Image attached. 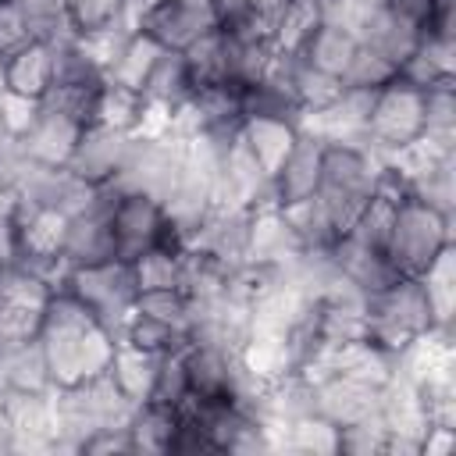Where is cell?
<instances>
[{"label":"cell","mask_w":456,"mask_h":456,"mask_svg":"<svg viewBox=\"0 0 456 456\" xmlns=\"http://www.w3.org/2000/svg\"><path fill=\"white\" fill-rule=\"evenodd\" d=\"M68 292L78 296L96 314V324H103L114 342H121L125 324L135 314V296H139L128 260L114 256V260H103V264L75 267L71 281H68Z\"/></svg>","instance_id":"obj_1"},{"label":"cell","mask_w":456,"mask_h":456,"mask_svg":"<svg viewBox=\"0 0 456 456\" xmlns=\"http://www.w3.org/2000/svg\"><path fill=\"white\" fill-rule=\"evenodd\" d=\"M449 242H452L449 217L410 196L395 207V224H392L385 256L399 278H417L435 260V253Z\"/></svg>","instance_id":"obj_2"},{"label":"cell","mask_w":456,"mask_h":456,"mask_svg":"<svg viewBox=\"0 0 456 456\" xmlns=\"http://www.w3.org/2000/svg\"><path fill=\"white\" fill-rule=\"evenodd\" d=\"M367 128L385 146H399V142L417 139L424 128V89H417L395 75L388 86L378 89Z\"/></svg>","instance_id":"obj_3"},{"label":"cell","mask_w":456,"mask_h":456,"mask_svg":"<svg viewBox=\"0 0 456 456\" xmlns=\"http://www.w3.org/2000/svg\"><path fill=\"white\" fill-rule=\"evenodd\" d=\"M217 25V14L210 4H189V0H164L157 4L146 18L142 28L150 39H157L164 50H185L189 43H196L200 36H207Z\"/></svg>","instance_id":"obj_4"},{"label":"cell","mask_w":456,"mask_h":456,"mask_svg":"<svg viewBox=\"0 0 456 456\" xmlns=\"http://www.w3.org/2000/svg\"><path fill=\"white\" fill-rule=\"evenodd\" d=\"M114 242H118V256L121 260H135L153 246H164V214L160 203H153L150 196L135 192V196H121L114 217Z\"/></svg>","instance_id":"obj_5"},{"label":"cell","mask_w":456,"mask_h":456,"mask_svg":"<svg viewBox=\"0 0 456 456\" xmlns=\"http://www.w3.org/2000/svg\"><path fill=\"white\" fill-rule=\"evenodd\" d=\"M125 142H128V132L107 128V125H86L78 142H75V153H71V160L64 167L71 175L100 185L118 171V164L125 157Z\"/></svg>","instance_id":"obj_6"},{"label":"cell","mask_w":456,"mask_h":456,"mask_svg":"<svg viewBox=\"0 0 456 456\" xmlns=\"http://www.w3.org/2000/svg\"><path fill=\"white\" fill-rule=\"evenodd\" d=\"M78 135H82L78 121H71L68 114L50 110V107L39 103V114H36L32 128L25 135H18V139H21V146H25V153L32 160H39L46 167H64L71 160V153H75Z\"/></svg>","instance_id":"obj_7"},{"label":"cell","mask_w":456,"mask_h":456,"mask_svg":"<svg viewBox=\"0 0 456 456\" xmlns=\"http://www.w3.org/2000/svg\"><path fill=\"white\" fill-rule=\"evenodd\" d=\"M374 410H378V388H370L363 381H353L346 374H331L328 381L314 385V413H321L335 428L356 424Z\"/></svg>","instance_id":"obj_8"},{"label":"cell","mask_w":456,"mask_h":456,"mask_svg":"<svg viewBox=\"0 0 456 456\" xmlns=\"http://www.w3.org/2000/svg\"><path fill=\"white\" fill-rule=\"evenodd\" d=\"M321 153H324V142H317L310 135H296L289 157L281 160V167L274 175V189H278V200L281 203L306 200V196L317 192V182H321Z\"/></svg>","instance_id":"obj_9"},{"label":"cell","mask_w":456,"mask_h":456,"mask_svg":"<svg viewBox=\"0 0 456 456\" xmlns=\"http://www.w3.org/2000/svg\"><path fill=\"white\" fill-rule=\"evenodd\" d=\"M249 246H246V260H256V264H289L303 246L299 239L292 235V228L285 224L281 210H249Z\"/></svg>","instance_id":"obj_10"},{"label":"cell","mask_w":456,"mask_h":456,"mask_svg":"<svg viewBox=\"0 0 456 456\" xmlns=\"http://www.w3.org/2000/svg\"><path fill=\"white\" fill-rule=\"evenodd\" d=\"M160 356H164V353H150V349H139V346H132V342H118L107 374L114 378V385H118L135 406H142V403H150V395H153V381H157Z\"/></svg>","instance_id":"obj_11"},{"label":"cell","mask_w":456,"mask_h":456,"mask_svg":"<svg viewBox=\"0 0 456 456\" xmlns=\"http://www.w3.org/2000/svg\"><path fill=\"white\" fill-rule=\"evenodd\" d=\"M64 256L75 267L86 264H103L118 256V242H114V228L110 217H96V214H78L68 221V235H64Z\"/></svg>","instance_id":"obj_12"},{"label":"cell","mask_w":456,"mask_h":456,"mask_svg":"<svg viewBox=\"0 0 456 456\" xmlns=\"http://www.w3.org/2000/svg\"><path fill=\"white\" fill-rule=\"evenodd\" d=\"M242 135L267 178L278 175L281 160L289 157V150L296 142V128L281 118H242Z\"/></svg>","instance_id":"obj_13"},{"label":"cell","mask_w":456,"mask_h":456,"mask_svg":"<svg viewBox=\"0 0 456 456\" xmlns=\"http://www.w3.org/2000/svg\"><path fill=\"white\" fill-rule=\"evenodd\" d=\"M53 86V50L46 43H25L21 50L7 53V89L25 96H43Z\"/></svg>","instance_id":"obj_14"},{"label":"cell","mask_w":456,"mask_h":456,"mask_svg":"<svg viewBox=\"0 0 456 456\" xmlns=\"http://www.w3.org/2000/svg\"><path fill=\"white\" fill-rule=\"evenodd\" d=\"M239 360L253 378L267 385L296 370V353H292L289 335H249L239 349Z\"/></svg>","instance_id":"obj_15"},{"label":"cell","mask_w":456,"mask_h":456,"mask_svg":"<svg viewBox=\"0 0 456 456\" xmlns=\"http://www.w3.org/2000/svg\"><path fill=\"white\" fill-rule=\"evenodd\" d=\"M68 214L53 210V207H39L28 217L14 221L18 228V253L28 256H53L64 253V235H68Z\"/></svg>","instance_id":"obj_16"},{"label":"cell","mask_w":456,"mask_h":456,"mask_svg":"<svg viewBox=\"0 0 456 456\" xmlns=\"http://www.w3.org/2000/svg\"><path fill=\"white\" fill-rule=\"evenodd\" d=\"M0 374H4L7 388H21V392H46V388H53L50 363H46V353H43L39 338L0 353Z\"/></svg>","instance_id":"obj_17"},{"label":"cell","mask_w":456,"mask_h":456,"mask_svg":"<svg viewBox=\"0 0 456 456\" xmlns=\"http://www.w3.org/2000/svg\"><path fill=\"white\" fill-rule=\"evenodd\" d=\"M356 46H360V43H356L349 32H342L338 25L321 21V25L310 32V39L299 46V57H303L306 64H314V68H321V71L342 78V71H346V64L353 61Z\"/></svg>","instance_id":"obj_18"},{"label":"cell","mask_w":456,"mask_h":456,"mask_svg":"<svg viewBox=\"0 0 456 456\" xmlns=\"http://www.w3.org/2000/svg\"><path fill=\"white\" fill-rule=\"evenodd\" d=\"M278 210H281L285 224L292 228V235L299 239V246H335L338 232H335V224H331V217H328L324 203L317 200V192H314V196H306V200L281 203Z\"/></svg>","instance_id":"obj_19"},{"label":"cell","mask_w":456,"mask_h":456,"mask_svg":"<svg viewBox=\"0 0 456 456\" xmlns=\"http://www.w3.org/2000/svg\"><path fill=\"white\" fill-rule=\"evenodd\" d=\"M160 53H164V46L157 39H150L146 32H135L128 39V46L121 50V57L114 61V68L107 71L103 82L125 86L132 93H142V86H146V78H150V71H153V64H157Z\"/></svg>","instance_id":"obj_20"},{"label":"cell","mask_w":456,"mask_h":456,"mask_svg":"<svg viewBox=\"0 0 456 456\" xmlns=\"http://www.w3.org/2000/svg\"><path fill=\"white\" fill-rule=\"evenodd\" d=\"M175 431H178V413L167 410V406H157V403H142L132 417V452L142 449V452H167L171 442H175Z\"/></svg>","instance_id":"obj_21"},{"label":"cell","mask_w":456,"mask_h":456,"mask_svg":"<svg viewBox=\"0 0 456 456\" xmlns=\"http://www.w3.org/2000/svg\"><path fill=\"white\" fill-rule=\"evenodd\" d=\"M185 374H189V392L224 395V388H228V353L224 349H207V346H185Z\"/></svg>","instance_id":"obj_22"},{"label":"cell","mask_w":456,"mask_h":456,"mask_svg":"<svg viewBox=\"0 0 456 456\" xmlns=\"http://www.w3.org/2000/svg\"><path fill=\"white\" fill-rule=\"evenodd\" d=\"M142 96L164 100V103H178L185 96H192V78H189V64L182 50H164L142 86Z\"/></svg>","instance_id":"obj_23"},{"label":"cell","mask_w":456,"mask_h":456,"mask_svg":"<svg viewBox=\"0 0 456 456\" xmlns=\"http://www.w3.org/2000/svg\"><path fill=\"white\" fill-rule=\"evenodd\" d=\"M321 25V7L314 0H289L285 11L274 18L271 43L281 53H299V46L310 39V32Z\"/></svg>","instance_id":"obj_24"},{"label":"cell","mask_w":456,"mask_h":456,"mask_svg":"<svg viewBox=\"0 0 456 456\" xmlns=\"http://www.w3.org/2000/svg\"><path fill=\"white\" fill-rule=\"evenodd\" d=\"M132 274H135V289H139V292L178 289V281H182L178 249H171V246H153V249H146L142 256L132 260Z\"/></svg>","instance_id":"obj_25"},{"label":"cell","mask_w":456,"mask_h":456,"mask_svg":"<svg viewBox=\"0 0 456 456\" xmlns=\"http://www.w3.org/2000/svg\"><path fill=\"white\" fill-rule=\"evenodd\" d=\"M395 207L399 203H388L385 196H370L363 203V210L356 214V221L349 228V239H356L360 246H367L374 253H385L388 235H392V224H395Z\"/></svg>","instance_id":"obj_26"},{"label":"cell","mask_w":456,"mask_h":456,"mask_svg":"<svg viewBox=\"0 0 456 456\" xmlns=\"http://www.w3.org/2000/svg\"><path fill=\"white\" fill-rule=\"evenodd\" d=\"M142 110V93H132L125 86L103 82L100 86V100H96V125L118 128V132H132Z\"/></svg>","instance_id":"obj_27"},{"label":"cell","mask_w":456,"mask_h":456,"mask_svg":"<svg viewBox=\"0 0 456 456\" xmlns=\"http://www.w3.org/2000/svg\"><path fill=\"white\" fill-rule=\"evenodd\" d=\"M342 93V78L338 75H328L314 64H306L303 57L296 61V103L306 107V110H321V107H331Z\"/></svg>","instance_id":"obj_28"},{"label":"cell","mask_w":456,"mask_h":456,"mask_svg":"<svg viewBox=\"0 0 456 456\" xmlns=\"http://www.w3.org/2000/svg\"><path fill=\"white\" fill-rule=\"evenodd\" d=\"M399 75V68L374 46H356L353 61L342 71V86H360V89H381Z\"/></svg>","instance_id":"obj_29"},{"label":"cell","mask_w":456,"mask_h":456,"mask_svg":"<svg viewBox=\"0 0 456 456\" xmlns=\"http://www.w3.org/2000/svg\"><path fill=\"white\" fill-rule=\"evenodd\" d=\"M289 449L314 452V456L338 452V428L331 420H324L321 413H306L289 424Z\"/></svg>","instance_id":"obj_30"},{"label":"cell","mask_w":456,"mask_h":456,"mask_svg":"<svg viewBox=\"0 0 456 456\" xmlns=\"http://www.w3.org/2000/svg\"><path fill=\"white\" fill-rule=\"evenodd\" d=\"M410 196L420 200L424 207H431V210L452 217V196H456V192H452V157L438 160L431 171H424L420 178H413V182H410Z\"/></svg>","instance_id":"obj_31"},{"label":"cell","mask_w":456,"mask_h":456,"mask_svg":"<svg viewBox=\"0 0 456 456\" xmlns=\"http://www.w3.org/2000/svg\"><path fill=\"white\" fill-rule=\"evenodd\" d=\"M420 32H424V25H420V21H413V18L399 14V11H392V18H388L385 32H381L370 46H374V50H381V53L399 68L406 57H413V53H417V46H420Z\"/></svg>","instance_id":"obj_32"},{"label":"cell","mask_w":456,"mask_h":456,"mask_svg":"<svg viewBox=\"0 0 456 456\" xmlns=\"http://www.w3.org/2000/svg\"><path fill=\"white\" fill-rule=\"evenodd\" d=\"M185 395H189L185 349H171V353H164V356H160V367H157V381H153V395H150V403L175 410Z\"/></svg>","instance_id":"obj_33"},{"label":"cell","mask_w":456,"mask_h":456,"mask_svg":"<svg viewBox=\"0 0 456 456\" xmlns=\"http://www.w3.org/2000/svg\"><path fill=\"white\" fill-rule=\"evenodd\" d=\"M385 420L381 413H367L356 424H342L338 428V452H356V456H370V452H385Z\"/></svg>","instance_id":"obj_34"},{"label":"cell","mask_w":456,"mask_h":456,"mask_svg":"<svg viewBox=\"0 0 456 456\" xmlns=\"http://www.w3.org/2000/svg\"><path fill=\"white\" fill-rule=\"evenodd\" d=\"M135 310L146 314V317H153V321H164V324H171V328H182V331H185V324H189V317H185L189 299H185L182 289L139 292V296H135Z\"/></svg>","instance_id":"obj_35"},{"label":"cell","mask_w":456,"mask_h":456,"mask_svg":"<svg viewBox=\"0 0 456 456\" xmlns=\"http://www.w3.org/2000/svg\"><path fill=\"white\" fill-rule=\"evenodd\" d=\"M36 114H39V100L36 96L14 93V89H4L0 93V128L7 135H25L32 128Z\"/></svg>","instance_id":"obj_36"},{"label":"cell","mask_w":456,"mask_h":456,"mask_svg":"<svg viewBox=\"0 0 456 456\" xmlns=\"http://www.w3.org/2000/svg\"><path fill=\"white\" fill-rule=\"evenodd\" d=\"M118 11H121V0H68V14L78 32L110 25L118 18Z\"/></svg>","instance_id":"obj_37"},{"label":"cell","mask_w":456,"mask_h":456,"mask_svg":"<svg viewBox=\"0 0 456 456\" xmlns=\"http://www.w3.org/2000/svg\"><path fill=\"white\" fill-rule=\"evenodd\" d=\"M28 39V25H25V14L18 7V0H0V53H14L21 50Z\"/></svg>","instance_id":"obj_38"},{"label":"cell","mask_w":456,"mask_h":456,"mask_svg":"<svg viewBox=\"0 0 456 456\" xmlns=\"http://www.w3.org/2000/svg\"><path fill=\"white\" fill-rule=\"evenodd\" d=\"M86 452H132V435L128 431H96L93 438H86L82 445Z\"/></svg>","instance_id":"obj_39"},{"label":"cell","mask_w":456,"mask_h":456,"mask_svg":"<svg viewBox=\"0 0 456 456\" xmlns=\"http://www.w3.org/2000/svg\"><path fill=\"white\" fill-rule=\"evenodd\" d=\"M18 260V228L11 217H0V271Z\"/></svg>","instance_id":"obj_40"},{"label":"cell","mask_w":456,"mask_h":456,"mask_svg":"<svg viewBox=\"0 0 456 456\" xmlns=\"http://www.w3.org/2000/svg\"><path fill=\"white\" fill-rule=\"evenodd\" d=\"M285 4H289V0H249V7H253L256 14H264V18H271V21L285 11Z\"/></svg>","instance_id":"obj_41"},{"label":"cell","mask_w":456,"mask_h":456,"mask_svg":"<svg viewBox=\"0 0 456 456\" xmlns=\"http://www.w3.org/2000/svg\"><path fill=\"white\" fill-rule=\"evenodd\" d=\"M14 200H18V192H14V189H7V185H4V178H0V217H11Z\"/></svg>","instance_id":"obj_42"},{"label":"cell","mask_w":456,"mask_h":456,"mask_svg":"<svg viewBox=\"0 0 456 456\" xmlns=\"http://www.w3.org/2000/svg\"><path fill=\"white\" fill-rule=\"evenodd\" d=\"M7 89V57L0 53V93Z\"/></svg>","instance_id":"obj_43"},{"label":"cell","mask_w":456,"mask_h":456,"mask_svg":"<svg viewBox=\"0 0 456 456\" xmlns=\"http://www.w3.org/2000/svg\"><path fill=\"white\" fill-rule=\"evenodd\" d=\"M0 132H4V128H0Z\"/></svg>","instance_id":"obj_44"}]
</instances>
